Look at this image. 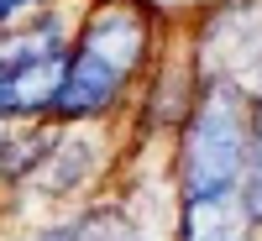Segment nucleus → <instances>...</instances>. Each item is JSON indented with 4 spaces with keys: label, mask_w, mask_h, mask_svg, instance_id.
Returning a JSON list of instances; mask_svg holds the SVG:
<instances>
[{
    "label": "nucleus",
    "mask_w": 262,
    "mask_h": 241,
    "mask_svg": "<svg viewBox=\"0 0 262 241\" xmlns=\"http://www.w3.org/2000/svg\"><path fill=\"white\" fill-rule=\"evenodd\" d=\"M252 158V116L231 84H210L184 126V200L236 194Z\"/></svg>",
    "instance_id": "1"
},
{
    "label": "nucleus",
    "mask_w": 262,
    "mask_h": 241,
    "mask_svg": "<svg viewBox=\"0 0 262 241\" xmlns=\"http://www.w3.org/2000/svg\"><path fill=\"white\" fill-rule=\"evenodd\" d=\"M79 48L95 53V58H105L111 69L131 74V69H137V58H142V48H147V27H142V16L131 11V6H105L90 27H84Z\"/></svg>",
    "instance_id": "5"
},
{
    "label": "nucleus",
    "mask_w": 262,
    "mask_h": 241,
    "mask_svg": "<svg viewBox=\"0 0 262 241\" xmlns=\"http://www.w3.org/2000/svg\"><path fill=\"white\" fill-rule=\"evenodd\" d=\"M121 84H126L121 69H111L105 58H95V53L79 48L69 63H63V84H58V95H53V111L69 116V121L100 116V111H111V100L121 95Z\"/></svg>",
    "instance_id": "3"
},
{
    "label": "nucleus",
    "mask_w": 262,
    "mask_h": 241,
    "mask_svg": "<svg viewBox=\"0 0 262 241\" xmlns=\"http://www.w3.org/2000/svg\"><path fill=\"white\" fill-rule=\"evenodd\" d=\"M0 147H6V131H0Z\"/></svg>",
    "instance_id": "8"
},
{
    "label": "nucleus",
    "mask_w": 262,
    "mask_h": 241,
    "mask_svg": "<svg viewBox=\"0 0 262 241\" xmlns=\"http://www.w3.org/2000/svg\"><path fill=\"white\" fill-rule=\"evenodd\" d=\"M184 241H252V210L242 194L184 200Z\"/></svg>",
    "instance_id": "6"
},
{
    "label": "nucleus",
    "mask_w": 262,
    "mask_h": 241,
    "mask_svg": "<svg viewBox=\"0 0 262 241\" xmlns=\"http://www.w3.org/2000/svg\"><path fill=\"white\" fill-rule=\"evenodd\" d=\"M63 53H32L0 63V116H32L42 105H53L63 84Z\"/></svg>",
    "instance_id": "4"
},
{
    "label": "nucleus",
    "mask_w": 262,
    "mask_h": 241,
    "mask_svg": "<svg viewBox=\"0 0 262 241\" xmlns=\"http://www.w3.org/2000/svg\"><path fill=\"white\" fill-rule=\"evenodd\" d=\"M200 63H210L215 84H231L236 95L262 100V6H231L215 16Z\"/></svg>",
    "instance_id": "2"
},
{
    "label": "nucleus",
    "mask_w": 262,
    "mask_h": 241,
    "mask_svg": "<svg viewBox=\"0 0 262 241\" xmlns=\"http://www.w3.org/2000/svg\"><path fill=\"white\" fill-rule=\"evenodd\" d=\"M27 6H37V0H0V21H11L16 11H27Z\"/></svg>",
    "instance_id": "7"
}]
</instances>
